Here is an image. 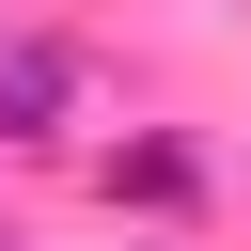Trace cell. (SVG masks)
I'll return each instance as SVG.
<instances>
[{
    "mask_svg": "<svg viewBox=\"0 0 251 251\" xmlns=\"http://www.w3.org/2000/svg\"><path fill=\"white\" fill-rule=\"evenodd\" d=\"M47 110H63V63L47 47H0V141H47Z\"/></svg>",
    "mask_w": 251,
    "mask_h": 251,
    "instance_id": "obj_1",
    "label": "cell"
}]
</instances>
